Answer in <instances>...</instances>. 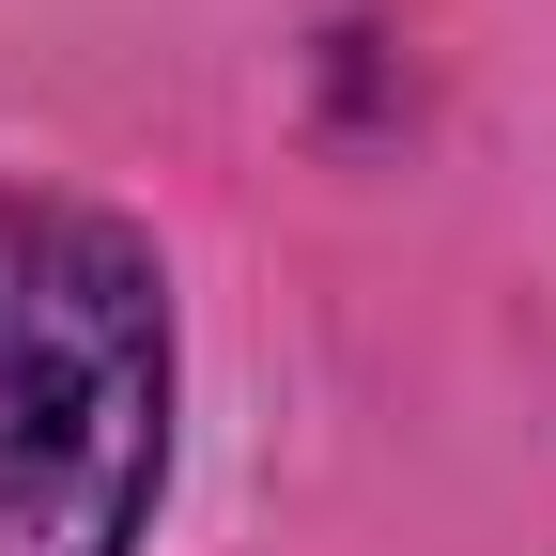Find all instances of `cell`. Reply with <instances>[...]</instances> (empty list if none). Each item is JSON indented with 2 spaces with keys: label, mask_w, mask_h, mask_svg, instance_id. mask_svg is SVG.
I'll list each match as a JSON object with an SVG mask.
<instances>
[{
  "label": "cell",
  "mask_w": 556,
  "mask_h": 556,
  "mask_svg": "<svg viewBox=\"0 0 556 556\" xmlns=\"http://www.w3.org/2000/svg\"><path fill=\"white\" fill-rule=\"evenodd\" d=\"M170 448V309L139 232L0 201V556H124Z\"/></svg>",
  "instance_id": "cell-1"
}]
</instances>
